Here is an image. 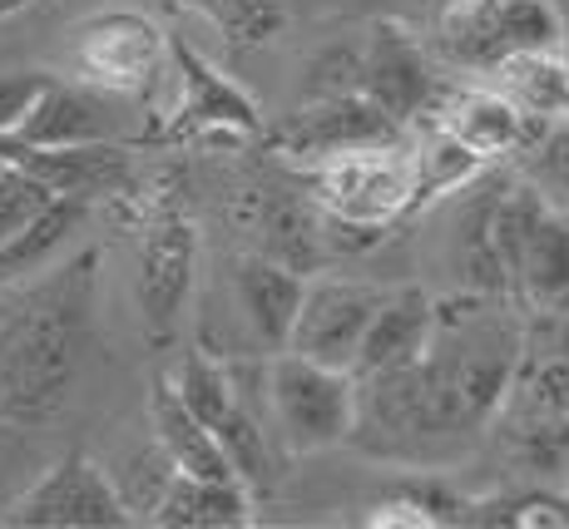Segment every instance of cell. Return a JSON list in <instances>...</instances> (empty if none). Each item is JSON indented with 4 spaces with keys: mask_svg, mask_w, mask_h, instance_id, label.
Wrapping results in <instances>:
<instances>
[{
    "mask_svg": "<svg viewBox=\"0 0 569 529\" xmlns=\"http://www.w3.org/2000/svg\"><path fill=\"white\" fill-rule=\"evenodd\" d=\"M100 252H80L0 312V421L46 426L64 411L94 341Z\"/></svg>",
    "mask_w": 569,
    "mask_h": 529,
    "instance_id": "cell-1",
    "label": "cell"
},
{
    "mask_svg": "<svg viewBox=\"0 0 569 529\" xmlns=\"http://www.w3.org/2000/svg\"><path fill=\"white\" fill-rule=\"evenodd\" d=\"M525 361V337L510 317H476V312H436L426 337L421 371L431 381L436 411L446 436L486 431L500 411L510 381Z\"/></svg>",
    "mask_w": 569,
    "mask_h": 529,
    "instance_id": "cell-2",
    "label": "cell"
},
{
    "mask_svg": "<svg viewBox=\"0 0 569 529\" xmlns=\"http://www.w3.org/2000/svg\"><path fill=\"white\" fill-rule=\"evenodd\" d=\"M490 426L500 456L520 480L569 485V361L560 351L540 367L516 371Z\"/></svg>",
    "mask_w": 569,
    "mask_h": 529,
    "instance_id": "cell-3",
    "label": "cell"
},
{
    "mask_svg": "<svg viewBox=\"0 0 569 529\" xmlns=\"http://www.w3.org/2000/svg\"><path fill=\"white\" fill-rule=\"evenodd\" d=\"M525 50H560L550 0H446L436 10V54L456 70L496 74Z\"/></svg>",
    "mask_w": 569,
    "mask_h": 529,
    "instance_id": "cell-4",
    "label": "cell"
},
{
    "mask_svg": "<svg viewBox=\"0 0 569 529\" xmlns=\"http://www.w3.org/2000/svg\"><path fill=\"white\" fill-rule=\"evenodd\" d=\"M302 189L337 223L381 228L387 233L397 218L411 213L416 163L401 139L377 149H352L322 163H302Z\"/></svg>",
    "mask_w": 569,
    "mask_h": 529,
    "instance_id": "cell-5",
    "label": "cell"
},
{
    "mask_svg": "<svg viewBox=\"0 0 569 529\" xmlns=\"http://www.w3.org/2000/svg\"><path fill=\"white\" fill-rule=\"evenodd\" d=\"M268 406L292 456H312L357 431V377L342 367L278 351L268 367Z\"/></svg>",
    "mask_w": 569,
    "mask_h": 529,
    "instance_id": "cell-6",
    "label": "cell"
},
{
    "mask_svg": "<svg viewBox=\"0 0 569 529\" xmlns=\"http://www.w3.org/2000/svg\"><path fill=\"white\" fill-rule=\"evenodd\" d=\"M173 391H179V401L213 431V440L228 456V466L238 470V480H243L248 490H268L272 456H268V440H262L253 406H248V391L238 386V371L218 367L208 351H189V357L179 361Z\"/></svg>",
    "mask_w": 569,
    "mask_h": 529,
    "instance_id": "cell-7",
    "label": "cell"
},
{
    "mask_svg": "<svg viewBox=\"0 0 569 529\" xmlns=\"http://www.w3.org/2000/svg\"><path fill=\"white\" fill-rule=\"evenodd\" d=\"M193 218L179 203V193H154L139 213V307L154 341H163L179 322L183 302L193 288Z\"/></svg>",
    "mask_w": 569,
    "mask_h": 529,
    "instance_id": "cell-8",
    "label": "cell"
},
{
    "mask_svg": "<svg viewBox=\"0 0 569 529\" xmlns=\"http://www.w3.org/2000/svg\"><path fill=\"white\" fill-rule=\"evenodd\" d=\"M10 525L26 529H124L134 510L124 505L119 485L90 456H64L10 505Z\"/></svg>",
    "mask_w": 569,
    "mask_h": 529,
    "instance_id": "cell-9",
    "label": "cell"
},
{
    "mask_svg": "<svg viewBox=\"0 0 569 529\" xmlns=\"http://www.w3.org/2000/svg\"><path fill=\"white\" fill-rule=\"evenodd\" d=\"M163 60H169L163 30L144 16H129V10H109V16H94L74 30V64L94 90L139 94L154 84Z\"/></svg>",
    "mask_w": 569,
    "mask_h": 529,
    "instance_id": "cell-10",
    "label": "cell"
},
{
    "mask_svg": "<svg viewBox=\"0 0 569 529\" xmlns=\"http://www.w3.org/2000/svg\"><path fill=\"white\" fill-rule=\"evenodd\" d=\"M357 94H367L387 119H397L401 129L421 124L441 109V99L451 94L441 84V74L431 70L426 50L416 46L401 26H371L362 46V74H357Z\"/></svg>",
    "mask_w": 569,
    "mask_h": 529,
    "instance_id": "cell-11",
    "label": "cell"
},
{
    "mask_svg": "<svg viewBox=\"0 0 569 529\" xmlns=\"http://www.w3.org/2000/svg\"><path fill=\"white\" fill-rule=\"evenodd\" d=\"M381 302V288L367 282H347V278H308L302 282V302L292 317L288 347L292 357L322 361V367H342L352 371L357 341H362L371 312Z\"/></svg>",
    "mask_w": 569,
    "mask_h": 529,
    "instance_id": "cell-12",
    "label": "cell"
},
{
    "mask_svg": "<svg viewBox=\"0 0 569 529\" xmlns=\"http://www.w3.org/2000/svg\"><path fill=\"white\" fill-rule=\"evenodd\" d=\"M397 139H401V124L381 114L367 94H327V99H312L308 109L282 119L268 134V144L298 163H322V159H337V153H352V149L397 144Z\"/></svg>",
    "mask_w": 569,
    "mask_h": 529,
    "instance_id": "cell-13",
    "label": "cell"
},
{
    "mask_svg": "<svg viewBox=\"0 0 569 529\" xmlns=\"http://www.w3.org/2000/svg\"><path fill=\"white\" fill-rule=\"evenodd\" d=\"M238 228L253 238V252L302 272V278H312L327 262L322 213L298 189H282V183H253V189H243L238 193Z\"/></svg>",
    "mask_w": 569,
    "mask_h": 529,
    "instance_id": "cell-14",
    "label": "cell"
},
{
    "mask_svg": "<svg viewBox=\"0 0 569 529\" xmlns=\"http://www.w3.org/2000/svg\"><path fill=\"white\" fill-rule=\"evenodd\" d=\"M169 60L179 70V104H173L163 139H208V134H262V119L238 84H228L193 46L169 40Z\"/></svg>",
    "mask_w": 569,
    "mask_h": 529,
    "instance_id": "cell-15",
    "label": "cell"
},
{
    "mask_svg": "<svg viewBox=\"0 0 569 529\" xmlns=\"http://www.w3.org/2000/svg\"><path fill=\"white\" fill-rule=\"evenodd\" d=\"M431 124L446 129V134L461 149L476 153L480 163H496V159H510V153H520L530 144L540 119L520 114L500 90H451L441 99V109L431 114Z\"/></svg>",
    "mask_w": 569,
    "mask_h": 529,
    "instance_id": "cell-16",
    "label": "cell"
},
{
    "mask_svg": "<svg viewBox=\"0 0 569 529\" xmlns=\"http://www.w3.org/2000/svg\"><path fill=\"white\" fill-rule=\"evenodd\" d=\"M119 124L109 114L104 94H94V84H64L50 74V84L30 104V114L16 124V139L30 149H64V144H104L114 139Z\"/></svg>",
    "mask_w": 569,
    "mask_h": 529,
    "instance_id": "cell-17",
    "label": "cell"
},
{
    "mask_svg": "<svg viewBox=\"0 0 569 529\" xmlns=\"http://www.w3.org/2000/svg\"><path fill=\"white\" fill-rule=\"evenodd\" d=\"M436 327V302L421 288H401V292H381L377 312H371L362 341L352 357V377H377V371L407 367L426 351V337Z\"/></svg>",
    "mask_w": 569,
    "mask_h": 529,
    "instance_id": "cell-18",
    "label": "cell"
},
{
    "mask_svg": "<svg viewBox=\"0 0 569 529\" xmlns=\"http://www.w3.org/2000/svg\"><path fill=\"white\" fill-rule=\"evenodd\" d=\"M10 163H20V169H30L36 179H46L54 193L84 198V203H94V198H104V193H129V183H134L129 153L119 149L114 139H104V144H64V149L20 144V153Z\"/></svg>",
    "mask_w": 569,
    "mask_h": 529,
    "instance_id": "cell-19",
    "label": "cell"
},
{
    "mask_svg": "<svg viewBox=\"0 0 569 529\" xmlns=\"http://www.w3.org/2000/svg\"><path fill=\"white\" fill-rule=\"evenodd\" d=\"M302 272L282 268V262L262 258V252H243L233 262V297H238V312H243L248 332H253L262 347L282 351L292 332V317H298L302 302Z\"/></svg>",
    "mask_w": 569,
    "mask_h": 529,
    "instance_id": "cell-20",
    "label": "cell"
},
{
    "mask_svg": "<svg viewBox=\"0 0 569 529\" xmlns=\"http://www.w3.org/2000/svg\"><path fill=\"white\" fill-rule=\"evenodd\" d=\"M144 520L163 529H243L253 525V495L243 480H199L173 470Z\"/></svg>",
    "mask_w": 569,
    "mask_h": 529,
    "instance_id": "cell-21",
    "label": "cell"
},
{
    "mask_svg": "<svg viewBox=\"0 0 569 529\" xmlns=\"http://www.w3.org/2000/svg\"><path fill=\"white\" fill-rule=\"evenodd\" d=\"M149 426H154V446L173 460V470L199 480H238V470L228 466L223 446L213 440V431L179 401L173 381H154V396H149Z\"/></svg>",
    "mask_w": 569,
    "mask_h": 529,
    "instance_id": "cell-22",
    "label": "cell"
},
{
    "mask_svg": "<svg viewBox=\"0 0 569 529\" xmlns=\"http://www.w3.org/2000/svg\"><path fill=\"white\" fill-rule=\"evenodd\" d=\"M510 297H525L535 307H555L569 297V213L540 208V218H535L530 238L520 248Z\"/></svg>",
    "mask_w": 569,
    "mask_h": 529,
    "instance_id": "cell-23",
    "label": "cell"
},
{
    "mask_svg": "<svg viewBox=\"0 0 569 529\" xmlns=\"http://www.w3.org/2000/svg\"><path fill=\"white\" fill-rule=\"evenodd\" d=\"M84 218H90L84 198H64V193L50 198V208H40L16 238L0 242V288L26 282V278H36L40 268H50V258L80 233Z\"/></svg>",
    "mask_w": 569,
    "mask_h": 529,
    "instance_id": "cell-24",
    "label": "cell"
},
{
    "mask_svg": "<svg viewBox=\"0 0 569 529\" xmlns=\"http://www.w3.org/2000/svg\"><path fill=\"white\" fill-rule=\"evenodd\" d=\"M496 90L520 109V114L540 119H565L569 114V60L560 50H525L496 70Z\"/></svg>",
    "mask_w": 569,
    "mask_h": 529,
    "instance_id": "cell-25",
    "label": "cell"
},
{
    "mask_svg": "<svg viewBox=\"0 0 569 529\" xmlns=\"http://www.w3.org/2000/svg\"><path fill=\"white\" fill-rule=\"evenodd\" d=\"M525 183L545 198V208L569 213V114L535 129V139L520 149Z\"/></svg>",
    "mask_w": 569,
    "mask_h": 529,
    "instance_id": "cell-26",
    "label": "cell"
},
{
    "mask_svg": "<svg viewBox=\"0 0 569 529\" xmlns=\"http://www.w3.org/2000/svg\"><path fill=\"white\" fill-rule=\"evenodd\" d=\"M50 198H60L46 179H36L30 169L20 163H0V242H10L40 208H50Z\"/></svg>",
    "mask_w": 569,
    "mask_h": 529,
    "instance_id": "cell-27",
    "label": "cell"
},
{
    "mask_svg": "<svg viewBox=\"0 0 569 529\" xmlns=\"http://www.w3.org/2000/svg\"><path fill=\"white\" fill-rule=\"evenodd\" d=\"M199 6L233 36V46L272 40V30L282 26V0H199Z\"/></svg>",
    "mask_w": 569,
    "mask_h": 529,
    "instance_id": "cell-28",
    "label": "cell"
},
{
    "mask_svg": "<svg viewBox=\"0 0 569 529\" xmlns=\"http://www.w3.org/2000/svg\"><path fill=\"white\" fill-rule=\"evenodd\" d=\"M357 74H362V46H337L312 64L308 94L327 99V94H357Z\"/></svg>",
    "mask_w": 569,
    "mask_h": 529,
    "instance_id": "cell-29",
    "label": "cell"
},
{
    "mask_svg": "<svg viewBox=\"0 0 569 529\" xmlns=\"http://www.w3.org/2000/svg\"><path fill=\"white\" fill-rule=\"evenodd\" d=\"M50 84L46 70H6L0 74V134H16V124L30 114V104Z\"/></svg>",
    "mask_w": 569,
    "mask_h": 529,
    "instance_id": "cell-30",
    "label": "cell"
},
{
    "mask_svg": "<svg viewBox=\"0 0 569 529\" xmlns=\"http://www.w3.org/2000/svg\"><path fill=\"white\" fill-rule=\"evenodd\" d=\"M20 153V139L16 134H0V159H16Z\"/></svg>",
    "mask_w": 569,
    "mask_h": 529,
    "instance_id": "cell-31",
    "label": "cell"
},
{
    "mask_svg": "<svg viewBox=\"0 0 569 529\" xmlns=\"http://www.w3.org/2000/svg\"><path fill=\"white\" fill-rule=\"evenodd\" d=\"M26 6H30V0H0V16H20Z\"/></svg>",
    "mask_w": 569,
    "mask_h": 529,
    "instance_id": "cell-32",
    "label": "cell"
},
{
    "mask_svg": "<svg viewBox=\"0 0 569 529\" xmlns=\"http://www.w3.org/2000/svg\"><path fill=\"white\" fill-rule=\"evenodd\" d=\"M560 54L569 60V16H560Z\"/></svg>",
    "mask_w": 569,
    "mask_h": 529,
    "instance_id": "cell-33",
    "label": "cell"
},
{
    "mask_svg": "<svg viewBox=\"0 0 569 529\" xmlns=\"http://www.w3.org/2000/svg\"><path fill=\"white\" fill-rule=\"evenodd\" d=\"M560 357L569 361V327H565V337H560Z\"/></svg>",
    "mask_w": 569,
    "mask_h": 529,
    "instance_id": "cell-34",
    "label": "cell"
},
{
    "mask_svg": "<svg viewBox=\"0 0 569 529\" xmlns=\"http://www.w3.org/2000/svg\"><path fill=\"white\" fill-rule=\"evenodd\" d=\"M421 6H436V10H441V6H446V0H421Z\"/></svg>",
    "mask_w": 569,
    "mask_h": 529,
    "instance_id": "cell-35",
    "label": "cell"
},
{
    "mask_svg": "<svg viewBox=\"0 0 569 529\" xmlns=\"http://www.w3.org/2000/svg\"><path fill=\"white\" fill-rule=\"evenodd\" d=\"M0 163H6V159H0Z\"/></svg>",
    "mask_w": 569,
    "mask_h": 529,
    "instance_id": "cell-36",
    "label": "cell"
}]
</instances>
